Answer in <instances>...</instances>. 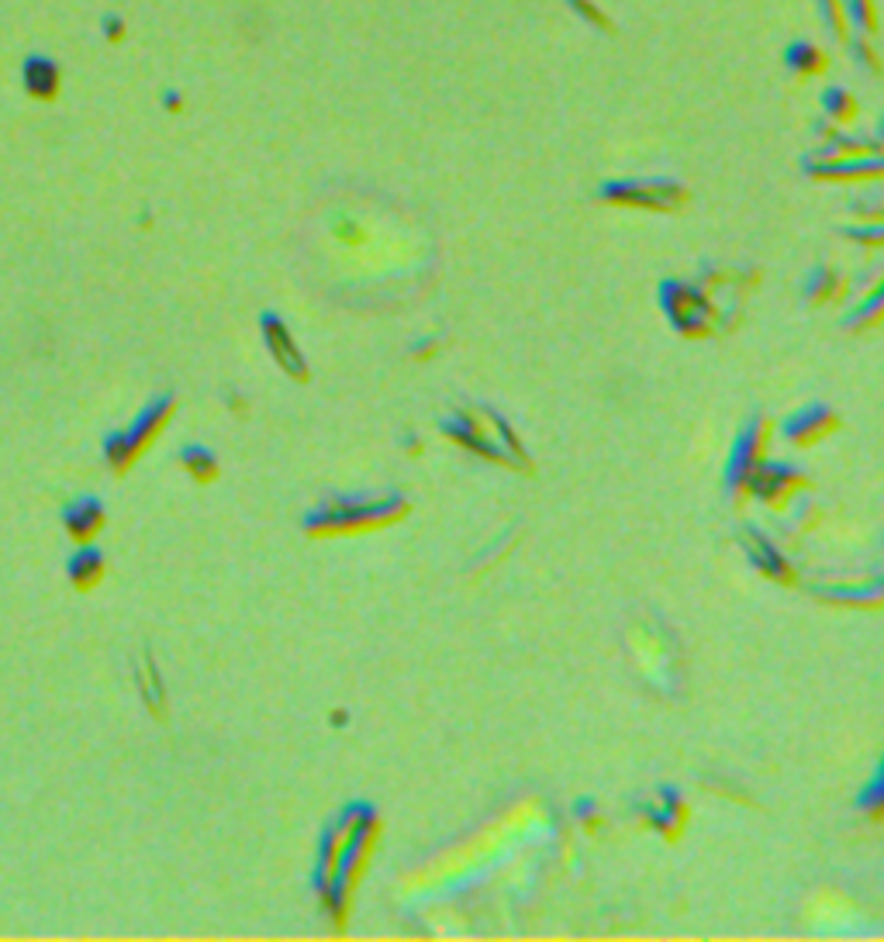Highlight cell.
I'll use <instances>...</instances> for the list:
<instances>
[{
  "label": "cell",
  "mask_w": 884,
  "mask_h": 942,
  "mask_svg": "<svg viewBox=\"0 0 884 942\" xmlns=\"http://www.w3.org/2000/svg\"><path fill=\"white\" fill-rule=\"evenodd\" d=\"M836 428H840V418L830 408H805L802 415H794L788 421L784 432L794 446H815L822 439H830Z\"/></svg>",
  "instance_id": "30bf717a"
},
{
  "label": "cell",
  "mask_w": 884,
  "mask_h": 942,
  "mask_svg": "<svg viewBox=\"0 0 884 942\" xmlns=\"http://www.w3.org/2000/svg\"><path fill=\"white\" fill-rule=\"evenodd\" d=\"M180 467H184V473L197 483V488H211V483H218V477H221L218 456L208 452V449H201V446H187V449L180 452Z\"/></svg>",
  "instance_id": "4fadbf2b"
},
{
  "label": "cell",
  "mask_w": 884,
  "mask_h": 942,
  "mask_svg": "<svg viewBox=\"0 0 884 942\" xmlns=\"http://www.w3.org/2000/svg\"><path fill=\"white\" fill-rule=\"evenodd\" d=\"M138 691H142V701H146L149 715L156 722H166V683L153 663V656H146V660L138 663Z\"/></svg>",
  "instance_id": "7c38bea8"
},
{
  "label": "cell",
  "mask_w": 884,
  "mask_h": 942,
  "mask_svg": "<svg viewBox=\"0 0 884 942\" xmlns=\"http://www.w3.org/2000/svg\"><path fill=\"white\" fill-rule=\"evenodd\" d=\"M228 408H232V415H246L249 411V401L242 394H232V401H228Z\"/></svg>",
  "instance_id": "44dd1931"
},
{
  "label": "cell",
  "mask_w": 884,
  "mask_h": 942,
  "mask_svg": "<svg viewBox=\"0 0 884 942\" xmlns=\"http://www.w3.org/2000/svg\"><path fill=\"white\" fill-rule=\"evenodd\" d=\"M791 66L802 73V76H812V73H822V70H825L822 52L812 49V45H798V49L791 52Z\"/></svg>",
  "instance_id": "e0dca14e"
},
{
  "label": "cell",
  "mask_w": 884,
  "mask_h": 942,
  "mask_svg": "<svg viewBox=\"0 0 884 942\" xmlns=\"http://www.w3.org/2000/svg\"><path fill=\"white\" fill-rule=\"evenodd\" d=\"M377 842H381V818L370 815L366 825L360 829V836H356V842L350 846L346 860H342V870H339V877H335L332 894L322 901V908L329 911L332 932H346L350 911H353V901H356V891H360V883H363L370 864H374Z\"/></svg>",
  "instance_id": "3957f363"
},
{
  "label": "cell",
  "mask_w": 884,
  "mask_h": 942,
  "mask_svg": "<svg viewBox=\"0 0 884 942\" xmlns=\"http://www.w3.org/2000/svg\"><path fill=\"white\" fill-rule=\"evenodd\" d=\"M408 515V501L397 494L377 498H332L304 522L311 538H356L391 528Z\"/></svg>",
  "instance_id": "6da1fadb"
},
{
  "label": "cell",
  "mask_w": 884,
  "mask_h": 942,
  "mask_svg": "<svg viewBox=\"0 0 884 942\" xmlns=\"http://www.w3.org/2000/svg\"><path fill=\"white\" fill-rule=\"evenodd\" d=\"M104 525H107V511L94 498H83V501L70 504L66 515H63V528H66V535L76 550L94 546V542L104 535Z\"/></svg>",
  "instance_id": "9c48e42d"
},
{
  "label": "cell",
  "mask_w": 884,
  "mask_h": 942,
  "mask_svg": "<svg viewBox=\"0 0 884 942\" xmlns=\"http://www.w3.org/2000/svg\"><path fill=\"white\" fill-rule=\"evenodd\" d=\"M846 297V280L843 276H822L819 287L812 291L815 304H840Z\"/></svg>",
  "instance_id": "ac0fdd59"
},
{
  "label": "cell",
  "mask_w": 884,
  "mask_h": 942,
  "mask_svg": "<svg viewBox=\"0 0 884 942\" xmlns=\"http://www.w3.org/2000/svg\"><path fill=\"white\" fill-rule=\"evenodd\" d=\"M107 580V559L97 553V550H80L73 559H70V584H73V590H80V594H91V590H97L101 584Z\"/></svg>",
  "instance_id": "8fae6325"
},
{
  "label": "cell",
  "mask_w": 884,
  "mask_h": 942,
  "mask_svg": "<svg viewBox=\"0 0 884 942\" xmlns=\"http://www.w3.org/2000/svg\"><path fill=\"white\" fill-rule=\"evenodd\" d=\"M747 550H750V556L757 559V566L763 569L767 577H774V580H781V584H784V577H791V569L784 566V559H781L771 546H767L763 538L750 535V538H747Z\"/></svg>",
  "instance_id": "9a60e30c"
},
{
  "label": "cell",
  "mask_w": 884,
  "mask_h": 942,
  "mask_svg": "<svg viewBox=\"0 0 884 942\" xmlns=\"http://www.w3.org/2000/svg\"><path fill=\"white\" fill-rule=\"evenodd\" d=\"M574 4H578V11H581V14H584L587 21H594L597 28H605V32H609V28H612V24H609V18H602V11H597L594 4H587V0H574Z\"/></svg>",
  "instance_id": "ffe728a7"
},
{
  "label": "cell",
  "mask_w": 884,
  "mask_h": 942,
  "mask_svg": "<svg viewBox=\"0 0 884 942\" xmlns=\"http://www.w3.org/2000/svg\"><path fill=\"white\" fill-rule=\"evenodd\" d=\"M864 815L874 821V825H884V763L877 770L874 784L864 791Z\"/></svg>",
  "instance_id": "2e32d148"
},
{
  "label": "cell",
  "mask_w": 884,
  "mask_h": 942,
  "mask_svg": "<svg viewBox=\"0 0 884 942\" xmlns=\"http://www.w3.org/2000/svg\"><path fill=\"white\" fill-rule=\"evenodd\" d=\"M664 311L674 328H680L688 338H701L716 332L719 307L711 304L701 291L684 287V283H667L664 287Z\"/></svg>",
  "instance_id": "8992f818"
},
{
  "label": "cell",
  "mask_w": 884,
  "mask_h": 942,
  "mask_svg": "<svg viewBox=\"0 0 884 942\" xmlns=\"http://www.w3.org/2000/svg\"><path fill=\"white\" fill-rule=\"evenodd\" d=\"M374 815L366 805H353L342 812L322 839V852H319V870H315V888H319V901H325L335 888V877L342 870V860H346L350 846L356 842L360 829L366 825V818Z\"/></svg>",
  "instance_id": "5b68a950"
},
{
  "label": "cell",
  "mask_w": 884,
  "mask_h": 942,
  "mask_svg": "<svg viewBox=\"0 0 884 942\" xmlns=\"http://www.w3.org/2000/svg\"><path fill=\"white\" fill-rule=\"evenodd\" d=\"M684 187L664 184V180H636V184H615L605 187V201L618 208L636 211H677L684 205Z\"/></svg>",
  "instance_id": "52a82bcc"
},
{
  "label": "cell",
  "mask_w": 884,
  "mask_h": 942,
  "mask_svg": "<svg viewBox=\"0 0 884 942\" xmlns=\"http://www.w3.org/2000/svg\"><path fill=\"white\" fill-rule=\"evenodd\" d=\"M263 338H267V349H270L273 363H277L291 380L304 384V380L311 377V374H308V363H304V353L298 349L294 335L288 332V325H283L277 314H267V318H263Z\"/></svg>",
  "instance_id": "ba28073f"
},
{
  "label": "cell",
  "mask_w": 884,
  "mask_h": 942,
  "mask_svg": "<svg viewBox=\"0 0 884 942\" xmlns=\"http://www.w3.org/2000/svg\"><path fill=\"white\" fill-rule=\"evenodd\" d=\"M853 114H857V104H853V97H846V94H833L830 97V118L833 122H853Z\"/></svg>",
  "instance_id": "d6986e66"
},
{
  "label": "cell",
  "mask_w": 884,
  "mask_h": 942,
  "mask_svg": "<svg viewBox=\"0 0 884 942\" xmlns=\"http://www.w3.org/2000/svg\"><path fill=\"white\" fill-rule=\"evenodd\" d=\"M446 436L456 439L464 449H470L474 456H480V460L498 463L505 470H519V473L532 470V460L522 449L519 436L511 432L501 421V415H495L491 408H480V405L460 408L456 418L446 425Z\"/></svg>",
  "instance_id": "7a4b0ae2"
},
{
  "label": "cell",
  "mask_w": 884,
  "mask_h": 942,
  "mask_svg": "<svg viewBox=\"0 0 884 942\" xmlns=\"http://www.w3.org/2000/svg\"><path fill=\"white\" fill-rule=\"evenodd\" d=\"M881 322H884V280L857 304V311L850 314L846 325H850V328H874V325H881Z\"/></svg>",
  "instance_id": "5bb4252c"
},
{
  "label": "cell",
  "mask_w": 884,
  "mask_h": 942,
  "mask_svg": "<svg viewBox=\"0 0 884 942\" xmlns=\"http://www.w3.org/2000/svg\"><path fill=\"white\" fill-rule=\"evenodd\" d=\"M174 411H177L174 397H159V401H153L146 411L138 415V421L132 428H125L122 436L107 439V449H104L107 467L118 477H125L142 460V456H149V449L163 439L169 421H174Z\"/></svg>",
  "instance_id": "277c9868"
}]
</instances>
